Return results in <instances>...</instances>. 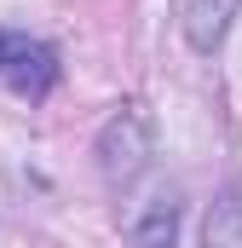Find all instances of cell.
Masks as SVG:
<instances>
[{
  "instance_id": "obj_1",
  "label": "cell",
  "mask_w": 242,
  "mask_h": 248,
  "mask_svg": "<svg viewBox=\"0 0 242 248\" xmlns=\"http://www.w3.org/2000/svg\"><path fill=\"white\" fill-rule=\"evenodd\" d=\"M144 162H150V116H144L138 104H127V110L110 116L104 133H98V173H104L110 185H133V179L144 173Z\"/></svg>"
},
{
  "instance_id": "obj_2",
  "label": "cell",
  "mask_w": 242,
  "mask_h": 248,
  "mask_svg": "<svg viewBox=\"0 0 242 248\" xmlns=\"http://www.w3.org/2000/svg\"><path fill=\"white\" fill-rule=\"evenodd\" d=\"M0 75H6L23 98H46L52 81H58V52H52V46H29V41H17Z\"/></svg>"
},
{
  "instance_id": "obj_3",
  "label": "cell",
  "mask_w": 242,
  "mask_h": 248,
  "mask_svg": "<svg viewBox=\"0 0 242 248\" xmlns=\"http://www.w3.org/2000/svg\"><path fill=\"white\" fill-rule=\"evenodd\" d=\"M133 248H179V196H150L133 219Z\"/></svg>"
},
{
  "instance_id": "obj_4",
  "label": "cell",
  "mask_w": 242,
  "mask_h": 248,
  "mask_svg": "<svg viewBox=\"0 0 242 248\" xmlns=\"http://www.w3.org/2000/svg\"><path fill=\"white\" fill-rule=\"evenodd\" d=\"M179 17H184L190 46H196V52H213L219 35H225V23H231V0H184Z\"/></svg>"
},
{
  "instance_id": "obj_5",
  "label": "cell",
  "mask_w": 242,
  "mask_h": 248,
  "mask_svg": "<svg viewBox=\"0 0 242 248\" xmlns=\"http://www.w3.org/2000/svg\"><path fill=\"white\" fill-rule=\"evenodd\" d=\"M202 248H242V202L237 196L213 202V214L202 225Z\"/></svg>"
},
{
  "instance_id": "obj_6",
  "label": "cell",
  "mask_w": 242,
  "mask_h": 248,
  "mask_svg": "<svg viewBox=\"0 0 242 248\" xmlns=\"http://www.w3.org/2000/svg\"><path fill=\"white\" fill-rule=\"evenodd\" d=\"M12 46H17V35H6V29H0V69H6V58H12Z\"/></svg>"
}]
</instances>
